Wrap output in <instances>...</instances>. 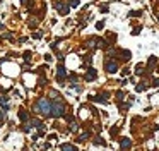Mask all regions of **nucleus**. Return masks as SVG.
Instances as JSON below:
<instances>
[{
    "instance_id": "f257e3e1",
    "label": "nucleus",
    "mask_w": 159,
    "mask_h": 151,
    "mask_svg": "<svg viewBox=\"0 0 159 151\" xmlns=\"http://www.w3.org/2000/svg\"><path fill=\"white\" fill-rule=\"evenodd\" d=\"M36 112L43 113V115H48V113H50V103H48V100L41 98V100L36 103Z\"/></svg>"
},
{
    "instance_id": "f03ea898",
    "label": "nucleus",
    "mask_w": 159,
    "mask_h": 151,
    "mask_svg": "<svg viewBox=\"0 0 159 151\" xmlns=\"http://www.w3.org/2000/svg\"><path fill=\"white\" fill-rule=\"evenodd\" d=\"M50 110H51V115L53 117H62L63 115V106L58 105V103H55L53 106H50Z\"/></svg>"
},
{
    "instance_id": "7ed1b4c3",
    "label": "nucleus",
    "mask_w": 159,
    "mask_h": 151,
    "mask_svg": "<svg viewBox=\"0 0 159 151\" xmlns=\"http://www.w3.org/2000/svg\"><path fill=\"white\" fill-rule=\"evenodd\" d=\"M106 70L108 72H116V64L115 62H106Z\"/></svg>"
},
{
    "instance_id": "20e7f679",
    "label": "nucleus",
    "mask_w": 159,
    "mask_h": 151,
    "mask_svg": "<svg viewBox=\"0 0 159 151\" xmlns=\"http://www.w3.org/2000/svg\"><path fill=\"white\" fill-rule=\"evenodd\" d=\"M57 7L60 9V12H62V14H65L67 10H69V7H67L65 4H62V2H58V4H57Z\"/></svg>"
},
{
    "instance_id": "39448f33",
    "label": "nucleus",
    "mask_w": 159,
    "mask_h": 151,
    "mask_svg": "<svg viewBox=\"0 0 159 151\" xmlns=\"http://www.w3.org/2000/svg\"><path fill=\"white\" fill-rule=\"evenodd\" d=\"M63 77H65V69H63V67L60 65V67H58V79L62 81Z\"/></svg>"
},
{
    "instance_id": "423d86ee",
    "label": "nucleus",
    "mask_w": 159,
    "mask_h": 151,
    "mask_svg": "<svg viewBox=\"0 0 159 151\" xmlns=\"http://www.w3.org/2000/svg\"><path fill=\"white\" fill-rule=\"evenodd\" d=\"M92 77H96V70H94V69H89V74H87V79H92Z\"/></svg>"
},
{
    "instance_id": "0eeeda50",
    "label": "nucleus",
    "mask_w": 159,
    "mask_h": 151,
    "mask_svg": "<svg viewBox=\"0 0 159 151\" xmlns=\"http://www.w3.org/2000/svg\"><path fill=\"white\" fill-rule=\"evenodd\" d=\"M130 146V141L128 139H125V141H122V148H128Z\"/></svg>"
},
{
    "instance_id": "6e6552de",
    "label": "nucleus",
    "mask_w": 159,
    "mask_h": 151,
    "mask_svg": "<svg viewBox=\"0 0 159 151\" xmlns=\"http://www.w3.org/2000/svg\"><path fill=\"white\" fill-rule=\"evenodd\" d=\"M19 115H21V120H26V118H27V113H24V112H21Z\"/></svg>"
}]
</instances>
